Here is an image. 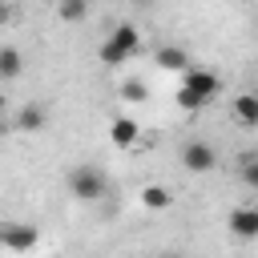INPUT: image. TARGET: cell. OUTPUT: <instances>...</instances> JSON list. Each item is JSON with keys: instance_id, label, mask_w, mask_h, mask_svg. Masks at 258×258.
<instances>
[{"instance_id": "cell-11", "label": "cell", "mask_w": 258, "mask_h": 258, "mask_svg": "<svg viewBox=\"0 0 258 258\" xmlns=\"http://www.w3.org/2000/svg\"><path fill=\"white\" fill-rule=\"evenodd\" d=\"M20 73H24L20 48H16V44H4V48H0V77H4V81H16Z\"/></svg>"}, {"instance_id": "cell-4", "label": "cell", "mask_w": 258, "mask_h": 258, "mask_svg": "<svg viewBox=\"0 0 258 258\" xmlns=\"http://www.w3.org/2000/svg\"><path fill=\"white\" fill-rule=\"evenodd\" d=\"M181 165H185L189 173H210V169L218 165V149H214L210 141H185V145H181Z\"/></svg>"}, {"instance_id": "cell-7", "label": "cell", "mask_w": 258, "mask_h": 258, "mask_svg": "<svg viewBox=\"0 0 258 258\" xmlns=\"http://www.w3.org/2000/svg\"><path fill=\"white\" fill-rule=\"evenodd\" d=\"M44 125H48V113H44L40 101L20 105V113H16V121H12V129H20V133H40Z\"/></svg>"}, {"instance_id": "cell-14", "label": "cell", "mask_w": 258, "mask_h": 258, "mask_svg": "<svg viewBox=\"0 0 258 258\" xmlns=\"http://www.w3.org/2000/svg\"><path fill=\"white\" fill-rule=\"evenodd\" d=\"M121 97L129 105H141V101H149V85L141 77H129V81H121Z\"/></svg>"}, {"instance_id": "cell-12", "label": "cell", "mask_w": 258, "mask_h": 258, "mask_svg": "<svg viewBox=\"0 0 258 258\" xmlns=\"http://www.w3.org/2000/svg\"><path fill=\"white\" fill-rule=\"evenodd\" d=\"M56 16L64 24H81L89 16V0H56Z\"/></svg>"}, {"instance_id": "cell-6", "label": "cell", "mask_w": 258, "mask_h": 258, "mask_svg": "<svg viewBox=\"0 0 258 258\" xmlns=\"http://www.w3.org/2000/svg\"><path fill=\"white\" fill-rule=\"evenodd\" d=\"M36 226H24V222H12V226H4V234H0V246L4 250H12V254H24V250H32L36 246Z\"/></svg>"}, {"instance_id": "cell-17", "label": "cell", "mask_w": 258, "mask_h": 258, "mask_svg": "<svg viewBox=\"0 0 258 258\" xmlns=\"http://www.w3.org/2000/svg\"><path fill=\"white\" fill-rule=\"evenodd\" d=\"M254 93H258V89H254Z\"/></svg>"}, {"instance_id": "cell-13", "label": "cell", "mask_w": 258, "mask_h": 258, "mask_svg": "<svg viewBox=\"0 0 258 258\" xmlns=\"http://www.w3.org/2000/svg\"><path fill=\"white\" fill-rule=\"evenodd\" d=\"M169 202H173V194H169L165 185H145V189H141V206H145V210H165Z\"/></svg>"}, {"instance_id": "cell-1", "label": "cell", "mask_w": 258, "mask_h": 258, "mask_svg": "<svg viewBox=\"0 0 258 258\" xmlns=\"http://www.w3.org/2000/svg\"><path fill=\"white\" fill-rule=\"evenodd\" d=\"M218 93H222L218 73L189 64V69H185V81H181V89H177V105H181V109H206Z\"/></svg>"}, {"instance_id": "cell-2", "label": "cell", "mask_w": 258, "mask_h": 258, "mask_svg": "<svg viewBox=\"0 0 258 258\" xmlns=\"http://www.w3.org/2000/svg\"><path fill=\"white\" fill-rule=\"evenodd\" d=\"M137 48H141V32H137L133 24H117V28L97 44V60L109 64V69H121V64H129V56H137Z\"/></svg>"}, {"instance_id": "cell-16", "label": "cell", "mask_w": 258, "mask_h": 258, "mask_svg": "<svg viewBox=\"0 0 258 258\" xmlns=\"http://www.w3.org/2000/svg\"><path fill=\"white\" fill-rule=\"evenodd\" d=\"M153 258H185V254H177V250H161V254H153Z\"/></svg>"}, {"instance_id": "cell-8", "label": "cell", "mask_w": 258, "mask_h": 258, "mask_svg": "<svg viewBox=\"0 0 258 258\" xmlns=\"http://www.w3.org/2000/svg\"><path fill=\"white\" fill-rule=\"evenodd\" d=\"M230 113H234L238 125L258 129V93H254V89H250V93H238V97L230 101Z\"/></svg>"}, {"instance_id": "cell-9", "label": "cell", "mask_w": 258, "mask_h": 258, "mask_svg": "<svg viewBox=\"0 0 258 258\" xmlns=\"http://www.w3.org/2000/svg\"><path fill=\"white\" fill-rule=\"evenodd\" d=\"M153 60H157L165 73H185V69H189V52H185L181 44H157Z\"/></svg>"}, {"instance_id": "cell-10", "label": "cell", "mask_w": 258, "mask_h": 258, "mask_svg": "<svg viewBox=\"0 0 258 258\" xmlns=\"http://www.w3.org/2000/svg\"><path fill=\"white\" fill-rule=\"evenodd\" d=\"M137 133H141V125H137L133 117H113V121H109V141H113L117 149H129V145L137 141Z\"/></svg>"}, {"instance_id": "cell-15", "label": "cell", "mask_w": 258, "mask_h": 258, "mask_svg": "<svg viewBox=\"0 0 258 258\" xmlns=\"http://www.w3.org/2000/svg\"><path fill=\"white\" fill-rule=\"evenodd\" d=\"M242 181H246L250 189H258V153H246V157H242Z\"/></svg>"}, {"instance_id": "cell-3", "label": "cell", "mask_w": 258, "mask_h": 258, "mask_svg": "<svg viewBox=\"0 0 258 258\" xmlns=\"http://www.w3.org/2000/svg\"><path fill=\"white\" fill-rule=\"evenodd\" d=\"M69 194H73L77 202H97V198H105V194H109L105 169H97V165H89V161L73 165V169H69Z\"/></svg>"}, {"instance_id": "cell-5", "label": "cell", "mask_w": 258, "mask_h": 258, "mask_svg": "<svg viewBox=\"0 0 258 258\" xmlns=\"http://www.w3.org/2000/svg\"><path fill=\"white\" fill-rule=\"evenodd\" d=\"M226 230H230L234 238H242V242H254V238H258V210H254V206L230 210V214H226Z\"/></svg>"}]
</instances>
